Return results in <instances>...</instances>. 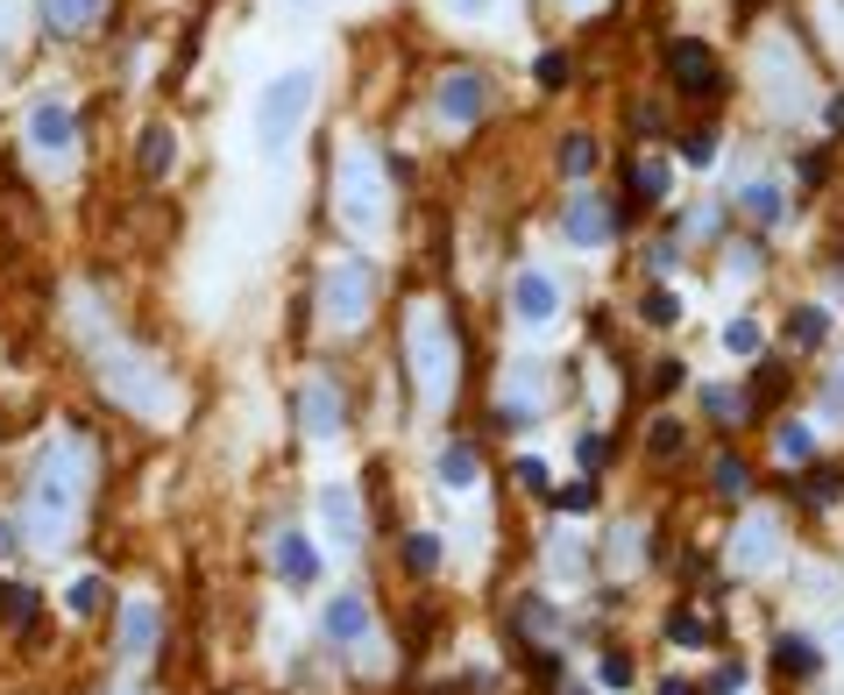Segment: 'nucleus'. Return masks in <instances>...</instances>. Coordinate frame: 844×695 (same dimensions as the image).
I'll return each mask as SVG.
<instances>
[{"mask_svg": "<svg viewBox=\"0 0 844 695\" xmlns=\"http://www.w3.org/2000/svg\"><path fill=\"white\" fill-rule=\"evenodd\" d=\"M554 306H561V292H554L547 270H525V277L511 284V312H518L525 327H547V320H554Z\"/></svg>", "mask_w": 844, "mask_h": 695, "instance_id": "obj_14", "label": "nucleus"}, {"mask_svg": "<svg viewBox=\"0 0 844 695\" xmlns=\"http://www.w3.org/2000/svg\"><path fill=\"white\" fill-rule=\"evenodd\" d=\"M844 497V476L837 468H817V476H809V504H837Z\"/></svg>", "mask_w": 844, "mask_h": 695, "instance_id": "obj_37", "label": "nucleus"}, {"mask_svg": "<svg viewBox=\"0 0 844 695\" xmlns=\"http://www.w3.org/2000/svg\"><path fill=\"white\" fill-rule=\"evenodd\" d=\"M404 561H412V568H441V539H433V533H412V539H404Z\"/></svg>", "mask_w": 844, "mask_h": 695, "instance_id": "obj_35", "label": "nucleus"}, {"mask_svg": "<svg viewBox=\"0 0 844 695\" xmlns=\"http://www.w3.org/2000/svg\"><path fill=\"white\" fill-rule=\"evenodd\" d=\"M568 695H590V688H568Z\"/></svg>", "mask_w": 844, "mask_h": 695, "instance_id": "obj_49", "label": "nucleus"}, {"mask_svg": "<svg viewBox=\"0 0 844 695\" xmlns=\"http://www.w3.org/2000/svg\"><path fill=\"white\" fill-rule=\"evenodd\" d=\"M590 163H596V143H590V135H568V143H561V171L590 178Z\"/></svg>", "mask_w": 844, "mask_h": 695, "instance_id": "obj_28", "label": "nucleus"}, {"mask_svg": "<svg viewBox=\"0 0 844 695\" xmlns=\"http://www.w3.org/2000/svg\"><path fill=\"white\" fill-rule=\"evenodd\" d=\"M149 646H157V603H142V596H135V603H128V617H121V653H128V660H142Z\"/></svg>", "mask_w": 844, "mask_h": 695, "instance_id": "obj_18", "label": "nucleus"}, {"mask_svg": "<svg viewBox=\"0 0 844 695\" xmlns=\"http://www.w3.org/2000/svg\"><path fill=\"white\" fill-rule=\"evenodd\" d=\"M0 611H8L14 625H28V617H36V596H28L22 582H0Z\"/></svg>", "mask_w": 844, "mask_h": 695, "instance_id": "obj_32", "label": "nucleus"}, {"mask_svg": "<svg viewBox=\"0 0 844 695\" xmlns=\"http://www.w3.org/2000/svg\"><path fill=\"white\" fill-rule=\"evenodd\" d=\"M277 576L292 582V589H306L312 576H320V554H312L298 533H284V539H277Z\"/></svg>", "mask_w": 844, "mask_h": 695, "instance_id": "obj_19", "label": "nucleus"}, {"mask_svg": "<svg viewBox=\"0 0 844 695\" xmlns=\"http://www.w3.org/2000/svg\"><path fill=\"white\" fill-rule=\"evenodd\" d=\"M561 235L575 241V249H603V241H611V206H603V200H590V192H575V206H568Z\"/></svg>", "mask_w": 844, "mask_h": 695, "instance_id": "obj_16", "label": "nucleus"}, {"mask_svg": "<svg viewBox=\"0 0 844 695\" xmlns=\"http://www.w3.org/2000/svg\"><path fill=\"white\" fill-rule=\"evenodd\" d=\"M745 482H752L745 462H717V490H745Z\"/></svg>", "mask_w": 844, "mask_h": 695, "instance_id": "obj_40", "label": "nucleus"}, {"mask_svg": "<svg viewBox=\"0 0 844 695\" xmlns=\"http://www.w3.org/2000/svg\"><path fill=\"white\" fill-rule=\"evenodd\" d=\"M65 603H71V611H79V617H85V611H100V603H107V582H100V576L71 582V596H65Z\"/></svg>", "mask_w": 844, "mask_h": 695, "instance_id": "obj_34", "label": "nucleus"}, {"mask_svg": "<svg viewBox=\"0 0 844 695\" xmlns=\"http://www.w3.org/2000/svg\"><path fill=\"white\" fill-rule=\"evenodd\" d=\"M774 561H780V525L774 519H745L731 533V568L738 576H766Z\"/></svg>", "mask_w": 844, "mask_h": 695, "instance_id": "obj_9", "label": "nucleus"}, {"mask_svg": "<svg viewBox=\"0 0 844 695\" xmlns=\"http://www.w3.org/2000/svg\"><path fill=\"white\" fill-rule=\"evenodd\" d=\"M611 462V441H603V433H590V441H582V468H603Z\"/></svg>", "mask_w": 844, "mask_h": 695, "instance_id": "obj_42", "label": "nucleus"}, {"mask_svg": "<svg viewBox=\"0 0 844 695\" xmlns=\"http://www.w3.org/2000/svg\"><path fill=\"white\" fill-rule=\"evenodd\" d=\"M28 149H43V157H71V149H79V121H71V107H57V100L28 107Z\"/></svg>", "mask_w": 844, "mask_h": 695, "instance_id": "obj_10", "label": "nucleus"}, {"mask_svg": "<svg viewBox=\"0 0 844 695\" xmlns=\"http://www.w3.org/2000/svg\"><path fill=\"white\" fill-rule=\"evenodd\" d=\"M433 107H441L447 128H469V121H482V107H490V86H482V71H447L441 93H433Z\"/></svg>", "mask_w": 844, "mask_h": 695, "instance_id": "obj_8", "label": "nucleus"}, {"mask_svg": "<svg viewBox=\"0 0 844 695\" xmlns=\"http://www.w3.org/2000/svg\"><path fill=\"white\" fill-rule=\"evenodd\" d=\"M107 384H114L121 405H135V412H149V419H171V412H178V390L163 384L149 362H135V355H114V362H107Z\"/></svg>", "mask_w": 844, "mask_h": 695, "instance_id": "obj_6", "label": "nucleus"}, {"mask_svg": "<svg viewBox=\"0 0 844 695\" xmlns=\"http://www.w3.org/2000/svg\"><path fill=\"white\" fill-rule=\"evenodd\" d=\"M85 490H93V447L79 433H57L36 462V482H28V533H36V547H65L79 533Z\"/></svg>", "mask_w": 844, "mask_h": 695, "instance_id": "obj_1", "label": "nucleus"}, {"mask_svg": "<svg viewBox=\"0 0 844 695\" xmlns=\"http://www.w3.org/2000/svg\"><path fill=\"white\" fill-rule=\"evenodd\" d=\"M723 348H731V355H760V327H752V320H731V327H723Z\"/></svg>", "mask_w": 844, "mask_h": 695, "instance_id": "obj_36", "label": "nucleus"}, {"mask_svg": "<svg viewBox=\"0 0 844 695\" xmlns=\"http://www.w3.org/2000/svg\"><path fill=\"white\" fill-rule=\"evenodd\" d=\"M823 334H831V312H823V306H802V312H788V341H795V348H817Z\"/></svg>", "mask_w": 844, "mask_h": 695, "instance_id": "obj_25", "label": "nucleus"}, {"mask_svg": "<svg viewBox=\"0 0 844 695\" xmlns=\"http://www.w3.org/2000/svg\"><path fill=\"white\" fill-rule=\"evenodd\" d=\"M43 22H50L57 36H93V29L107 22V0H43Z\"/></svg>", "mask_w": 844, "mask_h": 695, "instance_id": "obj_17", "label": "nucleus"}, {"mask_svg": "<svg viewBox=\"0 0 844 695\" xmlns=\"http://www.w3.org/2000/svg\"><path fill=\"white\" fill-rule=\"evenodd\" d=\"M568 79H575V57H568V50H547V57H539V86H547V93H561Z\"/></svg>", "mask_w": 844, "mask_h": 695, "instance_id": "obj_29", "label": "nucleus"}, {"mask_svg": "<svg viewBox=\"0 0 844 695\" xmlns=\"http://www.w3.org/2000/svg\"><path fill=\"white\" fill-rule=\"evenodd\" d=\"M14 547H22V533H14V525H8V519H0V568H8V561H14Z\"/></svg>", "mask_w": 844, "mask_h": 695, "instance_id": "obj_44", "label": "nucleus"}, {"mask_svg": "<svg viewBox=\"0 0 844 695\" xmlns=\"http://www.w3.org/2000/svg\"><path fill=\"white\" fill-rule=\"evenodd\" d=\"M774 447H780V462H788V468H802V462H817V433H809V426H795V419H780V433H774Z\"/></svg>", "mask_w": 844, "mask_h": 695, "instance_id": "obj_24", "label": "nucleus"}, {"mask_svg": "<svg viewBox=\"0 0 844 695\" xmlns=\"http://www.w3.org/2000/svg\"><path fill=\"white\" fill-rule=\"evenodd\" d=\"M817 660H823L817 639H802V631H788V639L774 646V668H780V674H817Z\"/></svg>", "mask_w": 844, "mask_h": 695, "instance_id": "obj_22", "label": "nucleus"}, {"mask_svg": "<svg viewBox=\"0 0 844 695\" xmlns=\"http://www.w3.org/2000/svg\"><path fill=\"white\" fill-rule=\"evenodd\" d=\"M603 688H631V653H603Z\"/></svg>", "mask_w": 844, "mask_h": 695, "instance_id": "obj_38", "label": "nucleus"}, {"mask_svg": "<svg viewBox=\"0 0 844 695\" xmlns=\"http://www.w3.org/2000/svg\"><path fill=\"white\" fill-rule=\"evenodd\" d=\"M476 476H482L476 447H441V482L447 490H476Z\"/></svg>", "mask_w": 844, "mask_h": 695, "instance_id": "obj_23", "label": "nucleus"}, {"mask_svg": "<svg viewBox=\"0 0 844 695\" xmlns=\"http://www.w3.org/2000/svg\"><path fill=\"white\" fill-rule=\"evenodd\" d=\"M369 306H376L369 263H327V277H320V320L327 327H362V320H369Z\"/></svg>", "mask_w": 844, "mask_h": 695, "instance_id": "obj_4", "label": "nucleus"}, {"mask_svg": "<svg viewBox=\"0 0 844 695\" xmlns=\"http://www.w3.org/2000/svg\"><path fill=\"white\" fill-rule=\"evenodd\" d=\"M135 163H142V178H163V171L178 163V135L163 128V121H157V128H142V149H135Z\"/></svg>", "mask_w": 844, "mask_h": 695, "instance_id": "obj_21", "label": "nucleus"}, {"mask_svg": "<svg viewBox=\"0 0 844 695\" xmlns=\"http://www.w3.org/2000/svg\"><path fill=\"white\" fill-rule=\"evenodd\" d=\"M561 8H568V14H590V8H596V0H561Z\"/></svg>", "mask_w": 844, "mask_h": 695, "instance_id": "obj_48", "label": "nucleus"}, {"mask_svg": "<svg viewBox=\"0 0 844 695\" xmlns=\"http://www.w3.org/2000/svg\"><path fill=\"white\" fill-rule=\"evenodd\" d=\"M14 50V0H0V57Z\"/></svg>", "mask_w": 844, "mask_h": 695, "instance_id": "obj_43", "label": "nucleus"}, {"mask_svg": "<svg viewBox=\"0 0 844 695\" xmlns=\"http://www.w3.org/2000/svg\"><path fill=\"white\" fill-rule=\"evenodd\" d=\"M646 327H674V320H682V298H674V292H646Z\"/></svg>", "mask_w": 844, "mask_h": 695, "instance_id": "obj_30", "label": "nucleus"}, {"mask_svg": "<svg viewBox=\"0 0 844 695\" xmlns=\"http://www.w3.org/2000/svg\"><path fill=\"white\" fill-rule=\"evenodd\" d=\"M114 695H128V688H114Z\"/></svg>", "mask_w": 844, "mask_h": 695, "instance_id": "obj_50", "label": "nucleus"}, {"mask_svg": "<svg viewBox=\"0 0 844 695\" xmlns=\"http://www.w3.org/2000/svg\"><path fill=\"white\" fill-rule=\"evenodd\" d=\"M320 625H327V639H334V646H362V639H369V596H362V589L334 596Z\"/></svg>", "mask_w": 844, "mask_h": 695, "instance_id": "obj_15", "label": "nucleus"}, {"mask_svg": "<svg viewBox=\"0 0 844 695\" xmlns=\"http://www.w3.org/2000/svg\"><path fill=\"white\" fill-rule=\"evenodd\" d=\"M312 71H277V79L263 86V100H255V149L263 157H284L292 149V135L306 128V107H312Z\"/></svg>", "mask_w": 844, "mask_h": 695, "instance_id": "obj_2", "label": "nucleus"}, {"mask_svg": "<svg viewBox=\"0 0 844 695\" xmlns=\"http://www.w3.org/2000/svg\"><path fill=\"white\" fill-rule=\"evenodd\" d=\"M384 200H390V171H376L362 149H349L334 171V214L349 220L355 235H376L384 228Z\"/></svg>", "mask_w": 844, "mask_h": 695, "instance_id": "obj_3", "label": "nucleus"}, {"mask_svg": "<svg viewBox=\"0 0 844 695\" xmlns=\"http://www.w3.org/2000/svg\"><path fill=\"white\" fill-rule=\"evenodd\" d=\"M447 8H455V14H469V22H476V14H490V0H447Z\"/></svg>", "mask_w": 844, "mask_h": 695, "instance_id": "obj_45", "label": "nucleus"}, {"mask_svg": "<svg viewBox=\"0 0 844 695\" xmlns=\"http://www.w3.org/2000/svg\"><path fill=\"white\" fill-rule=\"evenodd\" d=\"M668 71H674V86H682V93H703V100H710L717 86H723L710 43H674V50H668Z\"/></svg>", "mask_w": 844, "mask_h": 695, "instance_id": "obj_11", "label": "nucleus"}, {"mask_svg": "<svg viewBox=\"0 0 844 695\" xmlns=\"http://www.w3.org/2000/svg\"><path fill=\"white\" fill-rule=\"evenodd\" d=\"M320 525H327V539H341V547L362 539V504H355L349 482H327V490H320Z\"/></svg>", "mask_w": 844, "mask_h": 695, "instance_id": "obj_13", "label": "nucleus"}, {"mask_svg": "<svg viewBox=\"0 0 844 695\" xmlns=\"http://www.w3.org/2000/svg\"><path fill=\"white\" fill-rule=\"evenodd\" d=\"M590 497H596V490H590V482H568V490H561V497H554V504H561V511H568V519H575V511H590Z\"/></svg>", "mask_w": 844, "mask_h": 695, "instance_id": "obj_39", "label": "nucleus"}, {"mask_svg": "<svg viewBox=\"0 0 844 695\" xmlns=\"http://www.w3.org/2000/svg\"><path fill=\"white\" fill-rule=\"evenodd\" d=\"M682 441H688V433H682V419H653V433H646V447H653L660 462H674V455H682Z\"/></svg>", "mask_w": 844, "mask_h": 695, "instance_id": "obj_27", "label": "nucleus"}, {"mask_svg": "<svg viewBox=\"0 0 844 695\" xmlns=\"http://www.w3.org/2000/svg\"><path fill=\"white\" fill-rule=\"evenodd\" d=\"M738 688H745V668H717L710 674V695H738Z\"/></svg>", "mask_w": 844, "mask_h": 695, "instance_id": "obj_41", "label": "nucleus"}, {"mask_svg": "<svg viewBox=\"0 0 844 695\" xmlns=\"http://www.w3.org/2000/svg\"><path fill=\"white\" fill-rule=\"evenodd\" d=\"M738 206H745L752 220H774L780 214V192L774 185H745V192H738Z\"/></svg>", "mask_w": 844, "mask_h": 695, "instance_id": "obj_31", "label": "nucleus"}, {"mask_svg": "<svg viewBox=\"0 0 844 695\" xmlns=\"http://www.w3.org/2000/svg\"><path fill=\"white\" fill-rule=\"evenodd\" d=\"M412 376H419V390H426V405H441L447 384H455V341L441 334L433 312H419V320H412Z\"/></svg>", "mask_w": 844, "mask_h": 695, "instance_id": "obj_5", "label": "nucleus"}, {"mask_svg": "<svg viewBox=\"0 0 844 695\" xmlns=\"http://www.w3.org/2000/svg\"><path fill=\"white\" fill-rule=\"evenodd\" d=\"M341 419H349V405H341V390H334V384H306V390H298V426H306L312 441L341 433Z\"/></svg>", "mask_w": 844, "mask_h": 695, "instance_id": "obj_12", "label": "nucleus"}, {"mask_svg": "<svg viewBox=\"0 0 844 695\" xmlns=\"http://www.w3.org/2000/svg\"><path fill=\"white\" fill-rule=\"evenodd\" d=\"M668 639L688 646V653H703V646H717V625L703 611H682V603H674V611H668Z\"/></svg>", "mask_w": 844, "mask_h": 695, "instance_id": "obj_20", "label": "nucleus"}, {"mask_svg": "<svg viewBox=\"0 0 844 695\" xmlns=\"http://www.w3.org/2000/svg\"><path fill=\"white\" fill-rule=\"evenodd\" d=\"M631 200L639 206L668 200V163H631Z\"/></svg>", "mask_w": 844, "mask_h": 695, "instance_id": "obj_26", "label": "nucleus"}, {"mask_svg": "<svg viewBox=\"0 0 844 695\" xmlns=\"http://www.w3.org/2000/svg\"><path fill=\"white\" fill-rule=\"evenodd\" d=\"M703 398H710V419H717V426H731V419H745V398H738V390H703Z\"/></svg>", "mask_w": 844, "mask_h": 695, "instance_id": "obj_33", "label": "nucleus"}, {"mask_svg": "<svg viewBox=\"0 0 844 695\" xmlns=\"http://www.w3.org/2000/svg\"><path fill=\"white\" fill-rule=\"evenodd\" d=\"M547 390H554V369H547V362H511L504 384H497V419H533V412H547Z\"/></svg>", "mask_w": 844, "mask_h": 695, "instance_id": "obj_7", "label": "nucleus"}, {"mask_svg": "<svg viewBox=\"0 0 844 695\" xmlns=\"http://www.w3.org/2000/svg\"><path fill=\"white\" fill-rule=\"evenodd\" d=\"M660 695H703V688H696V682H668Z\"/></svg>", "mask_w": 844, "mask_h": 695, "instance_id": "obj_46", "label": "nucleus"}, {"mask_svg": "<svg viewBox=\"0 0 844 695\" xmlns=\"http://www.w3.org/2000/svg\"><path fill=\"white\" fill-rule=\"evenodd\" d=\"M831 128H844V93H837V100H831Z\"/></svg>", "mask_w": 844, "mask_h": 695, "instance_id": "obj_47", "label": "nucleus"}]
</instances>
